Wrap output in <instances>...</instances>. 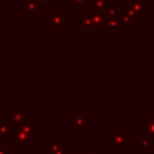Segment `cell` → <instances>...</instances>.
I'll list each match as a JSON object with an SVG mask.
<instances>
[{"instance_id": "6da1fadb", "label": "cell", "mask_w": 154, "mask_h": 154, "mask_svg": "<svg viewBox=\"0 0 154 154\" xmlns=\"http://www.w3.org/2000/svg\"><path fill=\"white\" fill-rule=\"evenodd\" d=\"M80 18H81V23L84 24L87 30H96L99 27V24L104 20L103 14L89 12V11H82Z\"/></svg>"}, {"instance_id": "7a4b0ae2", "label": "cell", "mask_w": 154, "mask_h": 154, "mask_svg": "<svg viewBox=\"0 0 154 154\" xmlns=\"http://www.w3.org/2000/svg\"><path fill=\"white\" fill-rule=\"evenodd\" d=\"M65 23H68V12H50L49 26L51 30H60Z\"/></svg>"}, {"instance_id": "3957f363", "label": "cell", "mask_w": 154, "mask_h": 154, "mask_svg": "<svg viewBox=\"0 0 154 154\" xmlns=\"http://www.w3.org/2000/svg\"><path fill=\"white\" fill-rule=\"evenodd\" d=\"M135 18L137 16L134 15V12H133V10L130 8V5H125L123 10L119 12V19H120L122 24L126 27V29H128L130 24L135 23Z\"/></svg>"}, {"instance_id": "277c9868", "label": "cell", "mask_w": 154, "mask_h": 154, "mask_svg": "<svg viewBox=\"0 0 154 154\" xmlns=\"http://www.w3.org/2000/svg\"><path fill=\"white\" fill-rule=\"evenodd\" d=\"M130 8L133 10L134 15H135L137 18H138V16L146 18V16H147V5H145L143 3L139 2V0H131Z\"/></svg>"}, {"instance_id": "5b68a950", "label": "cell", "mask_w": 154, "mask_h": 154, "mask_svg": "<svg viewBox=\"0 0 154 154\" xmlns=\"http://www.w3.org/2000/svg\"><path fill=\"white\" fill-rule=\"evenodd\" d=\"M104 27H106V30H108V31H109V30H120V29H122V30H127L122 24V22H120L119 15L104 19Z\"/></svg>"}, {"instance_id": "8992f818", "label": "cell", "mask_w": 154, "mask_h": 154, "mask_svg": "<svg viewBox=\"0 0 154 154\" xmlns=\"http://www.w3.org/2000/svg\"><path fill=\"white\" fill-rule=\"evenodd\" d=\"M7 115H8V122H10V123L23 125V122H29V118L24 116L23 112H16V111L11 112V111H8Z\"/></svg>"}, {"instance_id": "52a82bcc", "label": "cell", "mask_w": 154, "mask_h": 154, "mask_svg": "<svg viewBox=\"0 0 154 154\" xmlns=\"http://www.w3.org/2000/svg\"><path fill=\"white\" fill-rule=\"evenodd\" d=\"M143 130L149 135H154V111L150 112L149 116L143 119Z\"/></svg>"}, {"instance_id": "ba28073f", "label": "cell", "mask_w": 154, "mask_h": 154, "mask_svg": "<svg viewBox=\"0 0 154 154\" xmlns=\"http://www.w3.org/2000/svg\"><path fill=\"white\" fill-rule=\"evenodd\" d=\"M38 7L34 4V3L31 2V0H26V3H24V14H26V16H35L38 12Z\"/></svg>"}, {"instance_id": "9c48e42d", "label": "cell", "mask_w": 154, "mask_h": 154, "mask_svg": "<svg viewBox=\"0 0 154 154\" xmlns=\"http://www.w3.org/2000/svg\"><path fill=\"white\" fill-rule=\"evenodd\" d=\"M31 2L34 3V4H35V5H37V7H38V10L41 11V10H42L43 7H45V5H48L49 3L51 2V0H31Z\"/></svg>"}, {"instance_id": "30bf717a", "label": "cell", "mask_w": 154, "mask_h": 154, "mask_svg": "<svg viewBox=\"0 0 154 154\" xmlns=\"http://www.w3.org/2000/svg\"><path fill=\"white\" fill-rule=\"evenodd\" d=\"M88 0H68V4L69 5H82L87 4Z\"/></svg>"}]
</instances>
